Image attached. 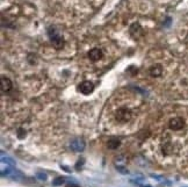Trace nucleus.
Instances as JSON below:
<instances>
[{
	"instance_id": "obj_1",
	"label": "nucleus",
	"mask_w": 188,
	"mask_h": 187,
	"mask_svg": "<svg viewBox=\"0 0 188 187\" xmlns=\"http://www.w3.org/2000/svg\"><path fill=\"white\" fill-rule=\"evenodd\" d=\"M49 36H50V40H51V44L54 45L55 49L59 50V49H62L64 47V44H65L64 38L55 29H52V28L49 29Z\"/></svg>"
},
{
	"instance_id": "obj_2",
	"label": "nucleus",
	"mask_w": 188,
	"mask_h": 187,
	"mask_svg": "<svg viewBox=\"0 0 188 187\" xmlns=\"http://www.w3.org/2000/svg\"><path fill=\"white\" fill-rule=\"evenodd\" d=\"M115 118H116V120L119 122L124 123V122H127V121H129L131 119V113L127 108H120V109H117V112L115 114Z\"/></svg>"
},
{
	"instance_id": "obj_3",
	"label": "nucleus",
	"mask_w": 188,
	"mask_h": 187,
	"mask_svg": "<svg viewBox=\"0 0 188 187\" xmlns=\"http://www.w3.org/2000/svg\"><path fill=\"white\" fill-rule=\"evenodd\" d=\"M78 89H79L80 93H82V94H89V93H92L93 89H94V85L91 81L86 80V81H82V82L79 84Z\"/></svg>"
},
{
	"instance_id": "obj_4",
	"label": "nucleus",
	"mask_w": 188,
	"mask_h": 187,
	"mask_svg": "<svg viewBox=\"0 0 188 187\" xmlns=\"http://www.w3.org/2000/svg\"><path fill=\"white\" fill-rule=\"evenodd\" d=\"M87 56H88V58H89L91 60H93V62H97V60H99V59H101V58H102L104 54H102V51H101L100 49H98V48H94V49H92V50H89V51H88Z\"/></svg>"
},
{
	"instance_id": "obj_5",
	"label": "nucleus",
	"mask_w": 188,
	"mask_h": 187,
	"mask_svg": "<svg viewBox=\"0 0 188 187\" xmlns=\"http://www.w3.org/2000/svg\"><path fill=\"white\" fill-rule=\"evenodd\" d=\"M185 126V122L181 118H173L169 120V128L173 130H179Z\"/></svg>"
},
{
	"instance_id": "obj_6",
	"label": "nucleus",
	"mask_w": 188,
	"mask_h": 187,
	"mask_svg": "<svg viewBox=\"0 0 188 187\" xmlns=\"http://www.w3.org/2000/svg\"><path fill=\"white\" fill-rule=\"evenodd\" d=\"M70 146H71V149H72L73 151L81 152V151H84V149H85V142H84L82 140H73V141L71 142Z\"/></svg>"
},
{
	"instance_id": "obj_7",
	"label": "nucleus",
	"mask_w": 188,
	"mask_h": 187,
	"mask_svg": "<svg viewBox=\"0 0 188 187\" xmlns=\"http://www.w3.org/2000/svg\"><path fill=\"white\" fill-rule=\"evenodd\" d=\"M12 81L10 80V78L3 76L1 77V91L3 92H8L11 88H12Z\"/></svg>"
},
{
	"instance_id": "obj_8",
	"label": "nucleus",
	"mask_w": 188,
	"mask_h": 187,
	"mask_svg": "<svg viewBox=\"0 0 188 187\" xmlns=\"http://www.w3.org/2000/svg\"><path fill=\"white\" fill-rule=\"evenodd\" d=\"M149 72H150V74L152 77H159L161 74V72H163V67H161V65L156 64V65H153V66L150 67Z\"/></svg>"
},
{
	"instance_id": "obj_9",
	"label": "nucleus",
	"mask_w": 188,
	"mask_h": 187,
	"mask_svg": "<svg viewBox=\"0 0 188 187\" xmlns=\"http://www.w3.org/2000/svg\"><path fill=\"white\" fill-rule=\"evenodd\" d=\"M1 162H3V163H6V164H8V165H11V166H15V162H14L11 157L5 156L3 151H1Z\"/></svg>"
},
{
	"instance_id": "obj_10",
	"label": "nucleus",
	"mask_w": 188,
	"mask_h": 187,
	"mask_svg": "<svg viewBox=\"0 0 188 187\" xmlns=\"http://www.w3.org/2000/svg\"><path fill=\"white\" fill-rule=\"evenodd\" d=\"M120 145V141L117 138H112L110 141H108V148L109 149H117V146Z\"/></svg>"
},
{
	"instance_id": "obj_11",
	"label": "nucleus",
	"mask_w": 188,
	"mask_h": 187,
	"mask_svg": "<svg viewBox=\"0 0 188 187\" xmlns=\"http://www.w3.org/2000/svg\"><path fill=\"white\" fill-rule=\"evenodd\" d=\"M64 181H65L64 177H58V178H56V179L52 181V185H54V186H59V185L64 184Z\"/></svg>"
},
{
	"instance_id": "obj_12",
	"label": "nucleus",
	"mask_w": 188,
	"mask_h": 187,
	"mask_svg": "<svg viewBox=\"0 0 188 187\" xmlns=\"http://www.w3.org/2000/svg\"><path fill=\"white\" fill-rule=\"evenodd\" d=\"M36 177H37L40 180H43V181L47 180V174H44V173H42V172H38V173L36 174Z\"/></svg>"
},
{
	"instance_id": "obj_13",
	"label": "nucleus",
	"mask_w": 188,
	"mask_h": 187,
	"mask_svg": "<svg viewBox=\"0 0 188 187\" xmlns=\"http://www.w3.org/2000/svg\"><path fill=\"white\" fill-rule=\"evenodd\" d=\"M116 168H117V171H120V172L123 173V174H128V173H129V171H128V170H124V167H122V166H117Z\"/></svg>"
},
{
	"instance_id": "obj_14",
	"label": "nucleus",
	"mask_w": 188,
	"mask_h": 187,
	"mask_svg": "<svg viewBox=\"0 0 188 187\" xmlns=\"http://www.w3.org/2000/svg\"><path fill=\"white\" fill-rule=\"evenodd\" d=\"M136 184H137L139 187H151L150 185H142V184H139V182H136Z\"/></svg>"
},
{
	"instance_id": "obj_15",
	"label": "nucleus",
	"mask_w": 188,
	"mask_h": 187,
	"mask_svg": "<svg viewBox=\"0 0 188 187\" xmlns=\"http://www.w3.org/2000/svg\"><path fill=\"white\" fill-rule=\"evenodd\" d=\"M66 187H79V186H77V185H67Z\"/></svg>"
}]
</instances>
